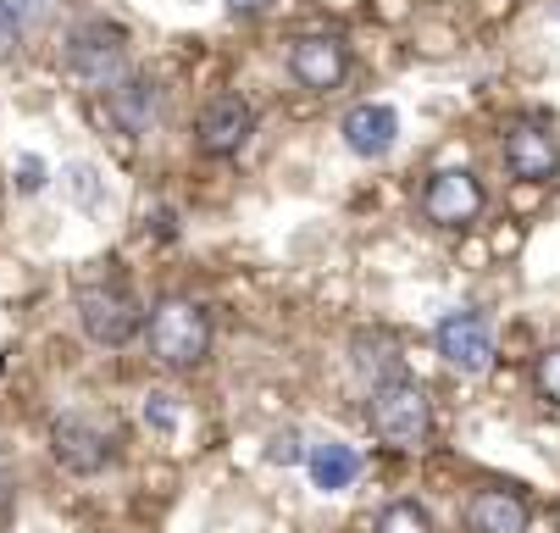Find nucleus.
<instances>
[{
  "instance_id": "14",
  "label": "nucleus",
  "mask_w": 560,
  "mask_h": 533,
  "mask_svg": "<svg viewBox=\"0 0 560 533\" xmlns=\"http://www.w3.org/2000/svg\"><path fill=\"white\" fill-rule=\"evenodd\" d=\"M305 473H311V484H316V489L339 495V489H350V484L361 478V455H355L350 444H339V439L305 444Z\"/></svg>"
},
{
  "instance_id": "16",
  "label": "nucleus",
  "mask_w": 560,
  "mask_h": 533,
  "mask_svg": "<svg viewBox=\"0 0 560 533\" xmlns=\"http://www.w3.org/2000/svg\"><path fill=\"white\" fill-rule=\"evenodd\" d=\"M372 533H433V517L417 500H394V506H383Z\"/></svg>"
},
{
  "instance_id": "22",
  "label": "nucleus",
  "mask_w": 560,
  "mask_h": 533,
  "mask_svg": "<svg viewBox=\"0 0 560 533\" xmlns=\"http://www.w3.org/2000/svg\"><path fill=\"white\" fill-rule=\"evenodd\" d=\"M18 45H23V23L7 12V0H0V61H12Z\"/></svg>"
},
{
  "instance_id": "12",
  "label": "nucleus",
  "mask_w": 560,
  "mask_h": 533,
  "mask_svg": "<svg viewBox=\"0 0 560 533\" xmlns=\"http://www.w3.org/2000/svg\"><path fill=\"white\" fill-rule=\"evenodd\" d=\"M466 528L471 533H527V500L505 484H489L466 500Z\"/></svg>"
},
{
  "instance_id": "15",
  "label": "nucleus",
  "mask_w": 560,
  "mask_h": 533,
  "mask_svg": "<svg viewBox=\"0 0 560 533\" xmlns=\"http://www.w3.org/2000/svg\"><path fill=\"white\" fill-rule=\"evenodd\" d=\"M61 189H67V200H72L78 211H90V217H101V211L112 206V189H106L101 167H90V162H67V167H61Z\"/></svg>"
},
{
  "instance_id": "7",
  "label": "nucleus",
  "mask_w": 560,
  "mask_h": 533,
  "mask_svg": "<svg viewBox=\"0 0 560 533\" xmlns=\"http://www.w3.org/2000/svg\"><path fill=\"white\" fill-rule=\"evenodd\" d=\"M250 134H256V112H250L245 95H211L195 117V150L206 162L238 157V150L250 144Z\"/></svg>"
},
{
  "instance_id": "17",
  "label": "nucleus",
  "mask_w": 560,
  "mask_h": 533,
  "mask_svg": "<svg viewBox=\"0 0 560 533\" xmlns=\"http://www.w3.org/2000/svg\"><path fill=\"white\" fill-rule=\"evenodd\" d=\"M533 390H538V401H544V406H555V412H560V345H549V350L533 361Z\"/></svg>"
},
{
  "instance_id": "10",
  "label": "nucleus",
  "mask_w": 560,
  "mask_h": 533,
  "mask_svg": "<svg viewBox=\"0 0 560 533\" xmlns=\"http://www.w3.org/2000/svg\"><path fill=\"white\" fill-rule=\"evenodd\" d=\"M439 356L455 367V372H489L494 367V328L477 317V312H450L439 323Z\"/></svg>"
},
{
  "instance_id": "3",
  "label": "nucleus",
  "mask_w": 560,
  "mask_h": 533,
  "mask_svg": "<svg viewBox=\"0 0 560 533\" xmlns=\"http://www.w3.org/2000/svg\"><path fill=\"white\" fill-rule=\"evenodd\" d=\"M144 339H150V356L162 361V367H200L211 356V312L200 306V300H162V306L150 312L144 323Z\"/></svg>"
},
{
  "instance_id": "18",
  "label": "nucleus",
  "mask_w": 560,
  "mask_h": 533,
  "mask_svg": "<svg viewBox=\"0 0 560 533\" xmlns=\"http://www.w3.org/2000/svg\"><path fill=\"white\" fill-rule=\"evenodd\" d=\"M56 7H61V0H7V12H12L23 28H45V23L56 18Z\"/></svg>"
},
{
  "instance_id": "11",
  "label": "nucleus",
  "mask_w": 560,
  "mask_h": 533,
  "mask_svg": "<svg viewBox=\"0 0 560 533\" xmlns=\"http://www.w3.org/2000/svg\"><path fill=\"white\" fill-rule=\"evenodd\" d=\"M339 134H345V144L355 150L361 162H383L388 150L399 144V112L388 101H361V106L345 112Z\"/></svg>"
},
{
  "instance_id": "24",
  "label": "nucleus",
  "mask_w": 560,
  "mask_h": 533,
  "mask_svg": "<svg viewBox=\"0 0 560 533\" xmlns=\"http://www.w3.org/2000/svg\"><path fill=\"white\" fill-rule=\"evenodd\" d=\"M12 495H18V484H12L7 467H0V522H7V511H12Z\"/></svg>"
},
{
  "instance_id": "1",
  "label": "nucleus",
  "mask_w": 560,
  "mask_h": 533,
  "mask_svg": "<svg viewBox=\"0 0 560 533\" xmlns=\"http://www.w3.org/2000/svg\"><path fill=\"white\" fill-rule=\"evenodd\" d=\"M366 422L388 450H422L428 433H433V401H428V390L417 384V378L394 372V378H383V384H372Z\"/></svg>"
},
{
  "instance_id": "23",
  "label": "nucleus",
  "mask_w": 560,
  "mask_h": 533,
  "mask_svg": "<svg viewBox=\"0 0 560 533\" xmlns=\"http://www.w3.org/2000/svg\"><path fill=\"white\" fill-rule=\"evenodd\" d=\"M267 7H272V0H228V12H233V18H261Z\"/></svg>"
},
{
  "instance_id": "6",
  "label": "nucleus",
  "mask_w": 560,
  "mask_h": 533,
  "mask_svg": "<svg viewBox=\"0 0 560 533\" xmlns=\"http://www.w3.org/2000/svg\"><path fill=\"white\" fill-rule=\"evenodd\" d=\"M50 455H56L67 473L95 478V473H106V467L117 462V433H112L106 422H95V417H56V428H50Z\"/></svg>"
},
{
  "instance_id": "8",
  "label": "nucleus",
  "mask_w": 560,
  "mask_h": 533,
  "mask_svg": "<svg viewBox=\"0 0 560 533\" xmlns=\"http://www.w3.org/2000/svg\"><path fill=\"white\" fill-rule=\"evenodd\" d=\"M483 206H489V195L477 184V173H466V167H444L422 184V217L433 228H471L483 217Z\"/></svg>"
},
{
  "instance_id": "2",
  "label": "nucleus",
  "mask_w": 560,
  "mask_h": 533,
  "mask_svg": "<svg viewBox=\"0 0 560 533\" xmlns=\"http://www.w3.org/2000/svg\"><path fill=\"white\" fill-rule=\"evenodd\" d=\"M61 67H67V79L78 90H90V95H106L122 72H128V34L106 18L95 23H78L67 34V50H61Z\"/></svg>"
},
{
  "instance_id": "21",
  "label": "nucleus",
  "mask_w": 560,
  "mask_h": 533,
  "mask_svg": "<svg viewBox=\"0 0 560 533\" xmlns=\"http://www.w3.org/2000/svg\"><path fill=\"white\" fill-rule=\"evenodd\" d=\"M12 184H18V195H39L45 189V162L39 157H23L18 173H12Z\"/></svg>"
},
{
  "instance_id": "19",
  "label": "nucleus",
  "mask_w": 560,
  "mask_h": 533,
  "mask_svg": "<svg viewBox=\"0 0 560 533\" xmlns=\"http://www.w3.org/2000/svg\"><path fill=\"white\" fill-rule=\"evenodd\" d=\"M267 462H272V467H300V462H305V444H300V433H272V444H267Z\"/></svg>"
},
{
  "instance_id": "13",
  "label": "nucleus",
  "mask_w": 560,
  "mask_h": 533,
  "mask_svg": "<svg viewBox=\"0 0 560 533\" xmlns=\"http://www.w3.org/2000/svg\"><path fill=\"white\" fill-rule=\"evenodd\" d=\"M155 106H162V90H155L150 79H128V72H122V79L106 90V117H112L128 139H139V134L155 123Z\"/></svg>"
},
{
  "instance_id": "5",
  "label": "nucleus",
  "mask_w": 560,
  "mask_h": 533,
  "mask_svg": "<svg viewBox=\"0 0 560 533\" xmlns=\"http://www.w3.org/2000/svg\"><path fill=\"white\" fill-rule=\"evenodd\" d=\"M500 150H505L511 178H522V184H549V178L560 173V128H555V117H544V112L516 117V123L505 128Z\"/></svg>"
},
{
  "instance_id": "9",
  "label": "nucleus",
  "mask_w": 560,
  "mask_h": 533,
  "mask_svg": "<svg viewBox=\"0 0 560 533\" xmlns=\"http://www.w3.org/2000/svg\"><path fill=\"white\" fill-rule=\"evenodd\" d=\"M289 72L300 90H339L350 72V45L339 34H300L289 45Z\"/></svg>"
},
{
  "instance_id": "4",
  "label": "nucleus",
  "mask_w": 560,
  "mask_h": 533,
  "mask_svg": "<svg viewBox=\"0 0 560 533\" xmlns=\"http://www.w3.org/2000/svg\"><path fill=\"white\" fill-rule=\"evenodd\" d=\"M78 328L101 350H122L144 328V312L128 283H90V289H78Z\"/></svg>"
},
{
  "instance_id": "20",
  "label": "nucleus",
  "mask_w": 560,
  "mask_h": 533,
  "mask_svg": "<svg viewBox=\"0 0 560 533\" xmlns=\"http://www.w3.org/2000/svg\"><path fill=\"white\" fill-rule=\"evenodd\" d=\"M144 422H150L155 433H173V428H178V412H173V401H167V395H150V401H144Z\"/></svg>"
}]
</instances>
